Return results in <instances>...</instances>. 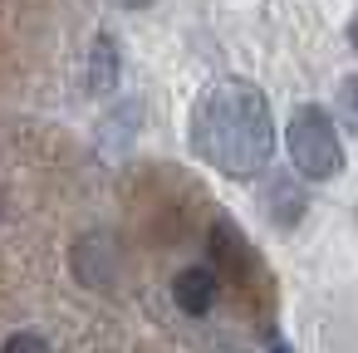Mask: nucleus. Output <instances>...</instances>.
<instances>
[{"instance_id": "nucleus-1", "label": "nucleus", "mask_w": 358, "mask_h": 353, "mask_svg": "<svg viewBox=\"0 0 358 353\" xmlns=\"http://www.w3.org/2000/svg\"><path fill=\"white\" fill-rule=\"evenodd\" d=\"M192 152L221 177H255L275 152V113L250 79L211 84L192 108Z\"/></svg>"}, {"instance_id": "nucleus-2", "label": "nucleus", "mask_w": 358, "mask_h": 353, "mask_svg": "<svg viewBox=\"0 0 358 353\" xmlns=\"http://www.w3.org/2000/svg\"><path fill=\"white\" fill-rule=\"evenodd\" d=\"M285 152L294 162V172L304 182H334L343 172V143H338V128L324 108L304 103L289 113L285 123Z\"/></svg>"}, {"instance_id": "nucleus-3", "label": "nucleus", "mask_w": 358, "mask_h": 353, "mask_svg": "<svg viewBox=\"0 0 358 353\" xmlns=\"http://www.w3.org/2000/svg\"><path fill=\"white\" fill-rule=\"evenodd\" d=\"M216 289H221V275H216V265H187V270L172 280V299H177V309H182V314H192V319L211 314V304H216Z\"/></svg>"}, {"instance_id": "nucleus-4", "label": "nucleus", "mask_w": 358, "mask_h": 353, "mask_svg": "<svg viewBox=\"0 0 358 353\" xmlns=\"http://www.w3.org/2000/svg\"><path fill=\"white\" fill-rule=\"evenodd\" d=\"M265 221L270 226H280V231H289L299 216H304V192H299V182L294 177H285V172H275L270 182H265Z\"/></svg>"}, {"instance_id": "nucleus-5", "label": "nucleus", "mask_w": 358, "mask_h": 353, "mask_svg": "<svg viewBox=\"0 0 358 353\" xmlns=\"http://www.w3.org/2000/svg\"><path fill=\"white\" fill-rule=\"evenodd\" d=\"M118 79H123V59H118L113 35H94V50H89V64H84V89L89 94H108Z\"/></svg>"}, {"instance_id": "nucleus-6", "label": "nucleus", "mask_w": 358, "mask_h": 353, "mask_svg": "<svg viewBox=\"0 0 358 353\" xmlns=\"http://www.w3.org/2000/svg\"><path fill=\"white\" fill-rule=\"evenodd\" d=\"M334 113H338V123L358 138V74L338 79V89H334Z\"/></svg>"}, {"instance_id": "nucleus-7", "label": "nucleus", "mask_w": 358, "mask_h": 353, "mask_svg": "<svg viewBox=\"0 0 358 353\" xmlns=\"http://www.w3.org/2000/svg\"><path fill=\"white\" fill-rule=\"evenodd\" d=\"M0 353H50V343L40 333H10L6 343H0Z\"/></svg>"}, {"instance_id": "nucleus-8", "label": "nucleus", "mask_w": 358, "mask_h": 353, "mask_svg": "<svg viewBox=\"0 0 358 353\" xmlns=\"http://www.w3.org/2000/svg\"><path fill=\"white\" fill-rule=\"evenodd\" d=\"M113 6H118V10H148L152 0H113Z\"/></svg>"}, {"instance_id": "nucleus-9", "label": "nucleus", "mask_w": 358, "mask_h": 353, "mask_svg": "<svg viewBox=\"0 0 358 353\" xmlns=\"http://www.w3.org/2000/svg\"><path fill=\"white\" fill-rule=\"evenodd\" d=\"M270 353H294V348H289L285 338H275V333H270Z\"/></svg>"}, {"instance_id": "nucleus-10", "label": "nucleus", "mask_w": 358, "mask_h": 353, "mask_svg": "<svg viewBox=\"0 0 358 353\" xmlns=\"http://www.w3.org/2000/svg\"><path fill=\"white\" fill-rule=\"evenodd\" d=\"M348 45L358 50V10H353V20H348Z\"/></svg>"}]
</instances>
